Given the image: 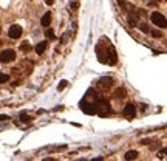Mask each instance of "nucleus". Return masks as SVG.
<instances>
[{
	"label": "nucleus",
	"instance_id": "nucleus-1",
	"mask_svg": "<svg viewBox=\"0 0 167 161\" xmlns=\"http://www.w3.org/2000/svg\"><path fill=\"white\" fill-rule=\"evenodd\" d=\"M111 112V107H110V102L107 101V99H104V98H101V99H98L96 101V113L99 115V116H107L108 113Z\"/></svg>",
	"mask_w": 167,
	"mask_h": 161
},
{
	"label": "nucleus",
	"instance_id": "nucleus-2",
	"mask_svg": "<svg viewBox=\"0 0 167 161\" xmlns=\"http://www.w3.org/2000/svg\"><path fill=\"white\" fill-rule=\"evenodd\" d=\"M150 20L158 26V28H167V19H166L161 13H152Z\"/></svg>",
	"mask_w": 167,
	"mask_h": 161
},
{
	"label": "nucleus",
	"instance_id": "nucleus-3",
	"mask_svg": "<svg viewBox=\"0 0 167 161\" xmlns=\"http://www.w3.org/2000/svg\"><path fill=\"white\" fill-rule=\"evenodd\" d=\"M16 59V51L14 50H5L0 53V62L2 64H9Z\"/></svg>",
	"mask_w": 167,
	"mask_h": 161
},
{
	"label": "nucleus",
	"instance_id": "nucleus-4",
	"mask_svg": "<svg viewBox=\"0 0 167 161\" xmlns=\"http://www.w3.org/2000/svg\"><path fill=\"white\" fill-rule=\"evenodd\" d=\"M81 110H82L84 113H87V115H95V113H96V102L91 104V102L82 101V102H81Z\"/></svg>",
	"mask_w": 167,
	"mask_h": 161
},
{
	"label": "nucleus",
	"instance_id": "nucleus-5",
	"mask_svg": "<svg viewBox=\"0 0 167 161\" xmlns=\"http://www.w3.org/2000/svg\"><path fill=\"white\" fill-rule=\"evenodd\" d=\"M23 30H22V26L20 25H13V26H9V31H8V36L11 39H19L22 36Z\"/></svg>",
	"mask_w": 167,
	"mask_h": 161
},
{
	"label": "nucleus",
	"instance_id": "nucleus-6",
	"mask_svg": "<svg viewBox=\"0 0 167 161\" xmlns=\"http://www.w3.org/2000/svg\"><path fill=\"white\" fill-rule=\"evenodd\" d=\"M135 115H136V107L133 104H127L124 107V116H127L128 119H132V118H135Z\"/></svg>",
	"mask_w": 167,
	"mask_h": 161
},
{
	"label": "nucleus",
	"instance_id": "nucleus-7",
	"mask_svg": "<svg viewBox=\"0 0 167 161\" xmlns=\"http://www.w3.org/2000/svg\"><path fill=\"white\" fill-rule=\"evenodd\" d=\"M50 23H51V13H45L40 19V25L46 28V26H50Z\"/></svg>",
	"mask_w": 167,
	"mask_h": 161
},
{
	"label": "nucleus",
	"instance_id": "nucleus-8",
	"mask_svg": "<svg viewBox=\"0 0 167 161\" xmlns=\"http://www.w3.org/2000/svg\"><path fill=\"white\" fill-rule=\"evenodd\" d=\"M99 85L104 87V88H108V87L113 85V79L111 78H101L99 79Z\"/></svg>",
	"mask_w": 167,
	"mask_h": 161
},
{
	"label": "nucleus",
	"instance_id": "nucleus-9",
	"mask_svg": "<svg viewBox=\"0 0 167 161\" xmlns=\"http://www.w3.org/2000/svg\"><path fill=\"white\" fill-rule=\"evenodd\" d=\"M45 50H46V42H39L36 45V53L37 54H43Z\"/></svg>",
	"mask_w": 167,
	"mask_h": 161
},
{
	"label": "nucleus",
	"instance_id": "nucleus-10",
	"mask_svg": "<svg viewBox=\"0 0 167 161\" xmlns=\"http://www.w3.org/2000/svg\"><path fill=\"white\" fill-rule=\"evenodd\" d=\"M124 158L125 160H136L138 158V152L136 150H128L127 154L124 155Z\"/></svg>",
	"mask_w": 167,
	"mask_h": 161
},
{
	"label": "nucleus",
	"instance_id": "nucleus-11",
	"mask_svg": "<svg viewBox=\"0 0 167 161\" xmlns=\"http://www.w3.org/2000/svg\"><path fill=\"white\" fill-rule=\"evenodd\" d=\"M128 23L132 26H136L138 25V16L136 14H128Z\"/></svg>",
	"mask_w": 167,
	"mask_h": 161
},
{
	"label": "nucleus",
	"instance_id": "nucleus-12",
	"mask_svg": "<svg viewBox=\"0 0 167 161\" xmlns=\"http://www.w3.org/2000/svg\"><path fill=\"white\" fill-rule=\"evenodd\" d=\"M45 36H46V39H50V40H54V39H56L54 30H51V28H48V30L45 31Z\"/></svg>",
	"mask_w": 167,
	"mask_h": 161
},
{
	"label": "nucleus",
	"instance_id": "nucleus-13",
	"mask_svg": "<svg viewBox=\"0 0 167 161\" xmlns=\"http://www.w3.org/2000/svg\"><path fill=\"white\" fill-rule=\"evenodd\" d=\"M20 50H22L23 53H28V51H31V50H33V47H31L28 42H23L22 45H20Z\"/></svg>",
	"mask_w": 167,
	"mask_h": 161
},
{
	"label": "nucleus",
	"instance_id": "nucleus-14",
	"mask_svg": "<svg viewBox=\"0 0 167 161\" xmlns=\"http://www.w3.org/2000/svg\"><path fill=\"white\" fill-rule=\"evenodd\" d=\"M31 119H33V118H31V116L28 115V113H25V112L20 113V121H23V122H30Z\"/></svg>",
	"mask_w": 167,
	"mask_h": 161
},
{
	"label": "nucleus",
	"instance_id": "nucleus-15",
	"mask_svg": "<svg viewBox=\"0 0 167 161\" xmlns=\"http://www.w3.org/2000/svg\"><path fill=\"white\" fill-rule=\"evenodd\" d=\"M125 95H127V92H125V88H118L116 90V98H125Z\"/></svg>",
	"mask_w": 167,
	"mask_h": 161
},
{
	"label": "nucleus",
	"instance_id": "nucleus-16",
	"mask_svg": "<svg viewBox=\"0 0 167 161\" xmlns=\"http://www.w3.org/2000/svg\"><path fill=\"white\" fill-rule=\"evenodd\" d=\"M8 80H9V76L8 75L0 73V84H5V82H8Z\"/></svg>",
	"mask_w": 167,
	"mask_h": 161
},
{
	"label": "nucleus",
	"instance_id": "nucleus-17",
	"mask_svg": "<svg viewBox=\"0 0 167 161\" xmlns=\"http://www.w3.org/2000/svg\"><path fill=\"white\" fill-rule=\"evenodd\" d=\"M67 85H68V80H60V84L57 85V90H59V92H62Z\"/></svg>",
	"mask_w": 167,
	"mask_h": 161
},
{
	"label": "nucleus",
	"instance_id": "nucleus-18",
	"mask_svg": "<svg viewBox=\"0 0 167 161\" xmlns=\"http://www.w3.org/2000/svg\"><path fill=\"white\" fill-rule=\"evenodd\" d=\"M158 157H160V158H167V147L161 149L160 152H158Z\"/></svg>",
	"mask_w": 167,
	"mask_h": 161
},
{
	"label": "nucleus",
	"instance_id": "nucleus-19",
	"mask_svg": "<svg viewBox=\"0 0 167 161\" xmlns=\"http://www.w3.org/2000/svg\"><path fill=\"white\" fill-rule=\"evenodd\" d=\"M139 28H141L142 33H150V30H148V26L145 23H141V25H139Z\"/></svg>",
	"mask_w": 167,
	"mask_h": 161
},
{
	"label": "nucleus",
	"instance_id": "nucleus-20",
	"mask_svg": "<svg viewBox=\"0 0 167 161\" xmlns=\"http://www.w3.org/2000/svg\"><path fill=\"white\" fill-rule=\"evenodd\" d=\"M78 6H79L78 2H71V3H70V8H71L73 11H76V10H78Z\"/></svg>",
	"mask_w": 167,
	"mask_h": 161
},
{
	"label": "nucleus",
	"instance_id": "nucleus-21",
	"mask_svg": "<svg viewBox=\"0 0 167 161\" xmlns=\"http://www.w3.org/2000/svg\"><path fill=\"white\" fill-rule=\"evenodd\" d=\"M152 36H153V37H161V36H163V33L161 31H152Z\"/></svg>",
	"mask_w": 167,
	"mask_h": 161
},
{
	"label": "nucleus",
	"instance_id": "nucleus-22",
	"mask_svg": "<svg viewBox=\"0 0 167 161\" xmlns=\"http://www.w3.org/2000/svg\"><path fill=\"white\" fill-rule=\"evenodd\" d=\"M6 119H9L8 115H0V121H6Z\"/></svg>",
	"mask_w": 167,
	"mask_h": 161
},
{
	"label": "nucleus",
	"instance_id": "nucleus-23",
	"mask_svg": "<svg viewBox=\"0 0 167 161\" xmlns=\"http://www.w3.org/2000/svg\"><path fill=\"white\" fill-rule=\"evenodd\" d=\"M118 3H119L121 6H122V8H124V6H125V0H118Z\"/></svg>",
	"mask_w": 167,
	"mask_h": 161
},
{
	"label": "nucleus",
	"instance_id": "nucleus-24",
	"mask_svg": "<svg viewBox=\"0 0 167 161\" xmlns=\"http://www.w3.org/2000/svg\"><path fill=\"white\" fill-rule=\"evenodd\" d=\"M45 2H46V5H53L54 0H45Z\"/></svg>",
	"mask_w": 167,
	"mask_h": 161
},
{
	"label": "nucleus",
	"instance_id": "nucleus-25",
	"mask_svg": "<svg viewBox=\"0 0 167 161\" xmlns=\"http://www.w3.org/2000/svg\"><path fill=\"white\" fill-rule=\"evenodd\" d=\"M0 45H2V40H0Z\"/></svg>",
	"mask_w": 167,
	"mask_h": 161
}]
</instances>
